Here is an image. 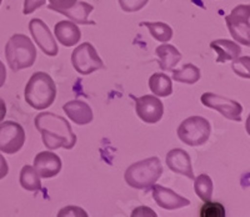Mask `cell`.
<instances>
[{
  "instance_id": "obj_1",
  "label": "cell",
  "mask_w": 250,
  "mask_h": 217,
  "mask_svg": "<svg viewBox=\"0 0 250 217\" xmlns=\"http://www.w3.org/2000/svg\"><path fill=\"white\" fill-rule=\"evenodd\" d=\"M34 125L42 134V140L49 150H58L60 147L71 150L77 144V135L73 133L70 124L57 114L49 111L38 114Z\"/></svg>"
},
{
  "instance_id": "obj_2",
  "label": "cell",
  "mask_w": 250,
  "mask_h": 217,
  "mask_svg": "<svg viewBox=\"0 0 250 217\" xmlns=\"http://www.w3.org/2000/svg\"><path fill=\"white\" fill-rule=\"evenodd\" d=\"M28 105L35 110H44L57 99V85L49 74L38 71L31 75L24 90Z\"/></svg>"
},
{
  "instance_id": "obj_3",
  "label": "cell",
  "mask_w": 250,
  "mask_h": 217,
  "mask_svg": "<svg viewBox=\"0 0 250 217\" xmlns=\"http://www.w3.org/2000/svg\"><path fill=\"white\" fill-rule=\"evenodd\" d=\"M163 175V165L159 158H145L130 165L124 174L125 182L133 189H149Z\"/></svg>"
},
{
  "instance_id": "obj_4",
  "label": "cell",
  "mask_w": 250,
  "mask_h": 217,
  "mask_svg": "<svg viewBox=\"0 0 250 217\" xmlns=\"http://www.w3.org/2000/svg\"><path fill=\"white\" fill-rule=\"evenodd\" d=\"M5 58L13 71L31 68L37 60V48L24 34H14L5 45Z\"/></svg>"
},
{
  "instance_id": "obj_5",
  "label": "cell",
  "mask_w": 250,
  "mask_h": 217,
  "mask_svg": "<svg viewBox=\"0 0 250 217\" xmlns=\"http://www.w3.org/2000/svg\"><path fill=\"white\" fill-rule=\"evenodd\" d=\"M211 125L203 116H190L178 127V138L188 146H202L209 140Z\"/></svg>"
},
{
  "instance_id": "obj_6",
  "label": "cell",
  "mask_w": 250,
  "mask_h": 217,
  "mask_svg": "<svg viewBox=\"0 0 250 217\" xmlns=\"http://www.w3.org/2000/svg\"><path fill=\"white\" fill-rule=\"evenodd\" d=\"M228 30L235 41L242 45H250V6L240 4L225 17Z\"/></svg>"
},
{
  "instance_id": "obj_7",
  "label": "cell",
  "mask_w": 250,
  "mask_h": 217,
  "mask_svg": "<svg viewBox=\"0 0 250 217\" xmlns=\"http://www.w3.org/2000/svg\"><path fill=\"white\" fill-rule=\"evenodd\" d=\"M71 64L80 75H89L104 68L102 58L90 42H83L74 49L71 54Z\"/></svg>"
},
{
  "instance_id": "obj_8",
  "label": "cell",
  "mask_w": 250,
  "mask_h": 217,
  "mask_svg": "<svg viewBox=\"0 0 250 217\" xmlns=\"http://www.w3.org/2000/svg\"><path fill=\"white\" fill-rule=\"evenodd\" d=\"M25 144V131L15 121L0 122V151L8 155L18 153Z\"/></svg>"
},
{
  "instance_id": "obj_9",
  "label": "cell",
  "mask_w": 250,
  "mask_h": 217,
  "mask_svg": "<svg viewBox=\"0 0 250 217\" xmlns=\"http://www.w3.org/2000/svg\"><path fill=\"white\" fill-rule=\"evenodd\" d=\"M200 100L205 107L219 111L224 118L236 122L242 121L243 106L240 102L213 93H204Z\"/></svg>"
},
{
  "instance_id": "obj_10",
  "label": "cell",
  "mask_w": 250,
  "mask_h": 217,
  "mask_svg": "<svg viewBox=\"0 0 250 217\" xmlns=\"http://www.w3.org/2000/svg\"><path fill=\"white\" fill-rule=\"evenodd\" d=\"M29 31L34 39L35 44L42 49L48 57H57L59 48L55 41L54 35H51L48 25L42 19H31L29 23Z\"/></svg>"
},
{
  "instance_id": "obj_11",
  "label": "cell",
  "mask_w": 250,
  "mask_h": 217,
  "mask_svg": "<svg viewBox=\"0 0 250 217\" xmlns=\"http://www.w3.org/2000/svg\"><path fill=\"white\" fill-rule=\"evenodd\" d=\"M135 110L140 120L146 124H156L164 115V105L155 95H144L142 98H134Z\"/></svg>"
},
{
  "instance_id": "obj_12",
  "label": "cell",
  "mask_w": 250,
  "mask_h": 217,
  "mask_svg": "<svg viewBox=\"0 0 250 217\" xmlns=\"http://www.w3.org/2000/svg\"><path fill=\"white\" fill-rule=\"evenodd\" d=\"M153 191V198L156 202V205L165 210H178L187 207L190 205V200L183 197L182 195L176 194L173 190L164 187L162 185H156L154 183L151 186Z\"/></svg>"
},
{
  "instance_id": "obj_13",
  "label": "cell",
  "mask_w": 250,
  "mask_h": 217,
  "mask_svg": "<svg viewBox=\"0 0 250 217\" xmlns=\"http://www.w3.org/2000/svg\"><path fill=\"white\" fill-rule=\"evenodd\" d=\"M62 160L51 151H42L34 158V169L40 178H54L62 171Z\"/></svg>"
},
{
  "instance_id": "obj_14",
  "label": "cell",
  "mask_w": 250,
  "mask_h": 217,
  "mask_svg": "<svg viewBox=\"0 0 250 217\" xmlns=\"http://www.w3.org/2000/svg\"><path fill=\"white\" fill-rule=\"evenodd\" d=\"M167 165L175 174L187 176L188 178L194 180L195 175L193 171L191 158L189 154L183 149H173L167 154Z\"/></svg>"
},
{
  "instance_id": "obj_15",
  "label": "cell",
  "mask_w": 250,
  "mask_h": 217,
  "mask_svg": "<svg viewBox=\"0 0 250 217\" xmlns=\"http://www.w3.org/2000/svg\"><path fill=\"white\" fill-rule=\"evenodd\" d=\"M62 111L77 125H88L93 121L94 115L89 104L82 100H71L62 105Z\"/></svg>"
},
{
  "instance_id": "obj_16",
  "label": "cell",
  "mask_w": 250,
  "mask_h": 217,
  "mask_svg": "<svg viewBox=\"0 0 250 217\" xmlns=\"http://www.w3.org/2000/svg\"><path fill=\"white\" fill-rule=\"evenodd\" d=\"M54 35L62 45L70 48L79 42L80 38H82V31H80L79 26L73 21L62 20L55 24Z\"/></svg>"
},
{
  "instance_id": "obj_17",
  "label": "cell",
  "mask_w": 250,
  "mask_h": 217,
  "mask_svg": "<svg viewBox=\"0 0 250 217\" xmlns=\"http://www.w3.org/2000/svg\"><path fill=\"white\" fill-rule=\"evenodd\" d=\"M94 10V6L85 1H77L73 6L68 9L57 10L59 14L65 15L73 23L82 24V25H95V21L89 20V15Z\"/></svg>"
},
{
  "instance_id": "obj_18",
  "label": "cell",
  "mask_w": 250,
  "mask_h": 217,
  "mask_svg": "<svg viewBox=\"0 0 250 217\" xmlns=\"http://www.w3.org/2000/svg\"><path fill=\"white\" fill-rule=\"evenodd\" d=\"M210 48L218 54L216 62H227L236 59L242 54V46L228 39H216L210 42Z\"/></svg>"
},
{
  "instance_id": "obj_19",
  "label": "cell",
  "mask_w": 250,
  "mask_h": 217,
  "mask_svg": "<svg viewBox=\"0 0 250 217\" xmlns=\"http://www.w3.org/2000/svg\"><path fill=\"white\" fill-rule=\"evenodd\" d=\"M155 54L159 59V66L163 71H171L182 60V54L174 45L163 42L155 49Z\"/></svg>"
},
{
  "instance_id": "obj_20",
  "label": "cell",
  "mask_w": 250,
  "mask_h": 217,
  "mask_svg": "<svg viewBox=\"0 0 250 217\" xmlns=\"http://www.w3.org/2000/svg\"><path fill=\"white\" fill-rule=\"evenodd\" d=\"M149 88L155 96L167 98L173 94V82L171 79L163 73L153 74L149 79Z\"/></svg>"
},
{
  "instance_id": "obj_21",
  "label": "cell",
  "mask_w": 250,
  "mask_h": 217,
  "mask_svg": "<svg viewBox=\"0 0 250 217\" xmlns=\"http://www.w3.org/2000/svg\"><path fill=\"white\" fill-rule=\"evenodd\" d=\"M19 182L24 190L31 192H39L42 190V181H40V176L34 169V166L30 165H25L21 169L19 176Z\"/></svg>"
},
{
  "instance_id": "obj_22",
  "label": "cell",
  "mask_w": 250,
  "mask_h": 217,
  "mask_svg": "<svg viewBox=\"0 0 250 217\" xmlns=\"http://www.w3.org/2000/svg\"><path fill=\"white\" fill-rule=\"evenodd\" d=\"M173 75L171 79L176 82H182V84L193 85L200 80V69L193 64H185L183 65V68L179 70H171Z\"/></svg>"
},
{
  "instance_id": "obj_23",
  "label": "cell",
  "mask_w": 250,
  "mask_h": 217,
  "mask_svg": "<svg viewBox=\"0 0 250 217\" xmlns=\"http://www.w3.org/2000/svg\"><path fill=\"white\" fill-rule=\"evenodd\" d=\"M140 26L148 28L149 31H150V35L156 41L168 42L173 38V29L167 23H162V21H155V23H153V21H143V23H140Z\"/></svg>"
},
{
  "instance_id": "obj_24",
  "label": "cell",
  "mask_w": 250,
  "mask_h": 217,
  "mask_svg": "<svg viewBox=\"0 0 250 217\" xmlns=\"http://www.w3.org/2000/svg\"><path fill=\"white\" fill-rule=\"evenodd\" d=\"M194 191L198 195V197L205 202V201H211L213 198L214 185L210 176L207 174H202L196 178H194Z\"/></svg>"
},
{
  "instance_id": "obj_25",
  "label": "cell",
  "mask_w": 250,
  "mask_h": 217,
  "mask_svg": "<svg viewBox=\"0 0 250 217\" xmlns=\"http://www.w3.org/2000/svg\"><path fill=\"white\" fill-rule=\"evenodd\" d=\"M200 217H225V209L222 203L205 201L199 212Z\"/></svg>"
},
{
  "instance_id": "obj_26",
  "label": "cell",
  "mask_w": 250,
  "mask_h": 217,
  "mask_svg": "<svg viewBox=\"0 0 250 217\" xmlns=\"http://www.w3.org/2000/svg\"><path fill=\"white\" fill-rule=\"evenodd\" d=\"M250 65V58L249 57H238L236 59L233 60V65L231 68L235 71L236 75H239L240 78H245V79H249L250 78V71L249 66Z\"/></svg>"
},
{
  "instance_id": "obj_27",
  "label": "cell",
  "mask_w": 250,
  "mask_h": 217,
  "mask_svg": "<svg viewBox=\"0 0 250 217\" xmlns=\"http://www.w3.org/2000/svg\"><path fill=\"white\" fill-rule=\"evenodd\" d=\"M148 1L149 0H119V5L125 13H135L142 10Z\"/></svg>"
},
{
  "instance_id": "obj_28",
  "label": "cell",
  "mask_w": 250,
  "mask_h": 217,
  "mask_svg": "<svg viewBox=\"0 0 250 217\" xmlns=\"http://www.w3.org/2000/svg\"><path fill=\"white\" fill-rule=\"evenodd\" d=\"M69 217V216H80V217H86L88 214L86 211L82 209V207H78V206H66L64 209L60 210L58 212V217Z\"/></svg>"
},
{
  "instance_id": "obj_29",
  "label": "cell",
  "mask_w": 250,
  "mask_h": 217,
  "mask_svg": "<svg viewBox=\"0 0 250 217\" xmlns=\"http://www.w3.org/2000/svg\"><path fill=\"white\" fill-rule=\"evenodd\" d=\"M45 3H46V0H24L23 14L24 15L31 14V13H34L37 9L45 5Z\"/></svg>"
},
{
  "instance_id": "obj_30",
  "label": "cell",
  "mask_w": 250,
  "mask_h": 217,
  "mask_svg": "<svg viewBox=\"0 0 250 217\" xmlns=\"http://www.w3.org/2000/svg\"><path fill=\"white\" fill-rule=\"evenodd\" d=\"M78 0H49L50 5H48V9L50 10H62V9H68L74 5Z\"/></svg>"
},
{
  "instance_id": "obj_31",
  "label": "cell",
  "mask_w": 250,
  "mask_h": 217,
  "mask_svg": "<svg viewBox=\"0 0 250 217\" xmlns=\"http://www.w3.org/2000/svg\"><path fill=\"white\" fill-rule=\"evenodd\" d=\"M133 217H138V216H151V217H156V214L150 210L149 207H145V206H140L138 209H135L131 214Z\"/></svg>"
},
{
  "instance_id": "obj_32",
  "label": "cell",
  "mask_w": 250,
  "mask_h": 217,
  "mask_svg": "<svg viewBox=\"0 0 250 217\" xmlns=\"http://www.w3.org/2000/svg\"><path fill=\"white\" fill-rule=\"evenodd\" d=\"M8 174H9L8 161H6L5 158L0 154V180L5 178Z\"/></svg>"
},
{
  "instance_id": "obj_33",
  "label": "cell",
  "mask_w": 250,
  "mask_h": 217,
  "mask_svg": "<svg viewBox=\"0 0 250 217\" xmlns=\"http://www.w3.org/2000/svg\"><path fill=\"white\" fill-rule=\"evenodd\" d=\"M5 80H6L5 65H4L3 61L0 60V88H3V85L5 84Z\"/></svg>"
},
{
  "instance_id": "obj_34",
  "label": "cell",
  "mask_w": 250,
  "mask_h": 217,
  "mask_svg": "<svg viewBox=\"0 0 250 217\" xmlns=\"http://www.w3.org/2000/svg\"><path fill=\"white\" fill-rule=\"evenodd\" d=\"M5 115H6L5 101H4V100L0 98V122L3 121L4 118H5Z\"/></svg>"
},
{
  "instance_id": "obj_35",
  "label": "cell",
  "mask_w": 250,
  "mask_h": 217,
  "mask_svg": "<svg viewBox=\"0 0 250 217\" xmlns=\"http://www.w3.org/2000/svg\"><path fill=\"white\" fill-rule=\"evenodd\" d=\"M1 1H3V0H0V5H1Z\"/></svg>"
}]
</instances>
